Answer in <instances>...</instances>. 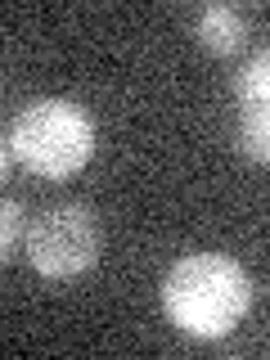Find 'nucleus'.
Segmentation results:
<instances>
[{
  "label": "nucleus",
  "mask_w": 270,
  "mask_h": 360,
  "mask_svg": "<svg viewBox=\"0 0 270 360\" xmlns=\"http://www.w3.org/2000/svg\"><path fill=\"white\" fill-rule=\"evenodd\" d=\"M162 307L176 329L194 338H225L252 307V279L234 257L189 252L167 270Z\"/></svg>",
  "instance_id": "1"
},
{
  "label": "nucleus",
  "mask_w": 270,
  "mask_h": 360,
  "mask_svg": "<svg viewBox=\"0 0 270 360\" xmlns=\"http://www.w3.org/2000/svg\"><path fill=\"white\" fill-rule=\"evenodd\" d=\"M9 153L41 180H68L95 153V122L72 99H37L9 127Z\"/></svg>",
  "instance_id": "2"
},
{
  "label": "nucleus",
  "mask_w": 270,
  "mask_h": 360,
  "mask_svg": "<svg viewBox=\"0 0 270 360\" xmlns=\"http://www.w3.org/2000/svg\"><path fill=\"white\" fill-rule=\"evenodd\" d=\"M27 262L45 279H77L99 262V221L86 202H54L22 234Z\"/></svg>",
  "instance_id": "3"
},
{
  "label": "nucleus",
  "mask_w": 270,
  "mask_h": 360,
  "mask_svg": "<svg viewBox=\"0 0 270 360\" xmlns=\"http://www.w3.org/2000/svg\"><path fill=\"white\" fill-rule=\"evenodd\" d=\"M194 37L202 41L207 54H234L248 41V14L234 5H207L194 22Z\"/></svg>",
  "instance_id": "4"
},
{
  "label": "nucleus",
  "mask_w": 270,
  "mask_h": 360,
  "mask_svg": "<svg viewBox=\"0 0 270 360\" xmlns=\"http://www.w3.org/2000/svg\"><path fill=\"white\" fill-rule=\"evenodd\" d=\"M266 86H270V59H266V54H257V59L239 72V82H234L239 104L243 108H266Z\"/></svg>",
  "instance_id": "5"
},
{
  "label": "nucleus",
  "mask_w": 270,
  "mask_h": 360,
  "mask_svg": "<svg viewBox=\"0 0 270 360\" xmlns=\"http://www.w3.org/2000/svg\"><path fill=\"white\" fill-rule=\"evenodd\" d=\"M270 135H266V108H243V122H239V153L252 158V162H266L270 153Z\"/></svg>",
  "instance_id": "6"
},
{
  "label": "nucleus",
  "mask_w": 270,
  "mask_h": 360,
  "mask_svg": "<svg viewBox=\"0 0 270 360\" xmlns=\"http://www.w3.org/2000/svg\"><path fill=\"white\" fill-rule=\"evenodd\" d=\"M18 243H22V202L5 198V202H0V270L14 262Z\"/></svg>",
  "instance_id": "7"
},
{
  "label": "nucleus",
  "mask_w": 270,
  "mask_h": 360,
  "mask_svg": "<svg viewBox=\"0 0 270 360\" xmlns=\"http://www.w3.org/2000/svg\"><path fill=\"white\" fill-rule=\"evenodd\" d=\"M9 176V140H0V185H5Z\"/></svg>",
  "instance_id": "8"
}]
</instances>
